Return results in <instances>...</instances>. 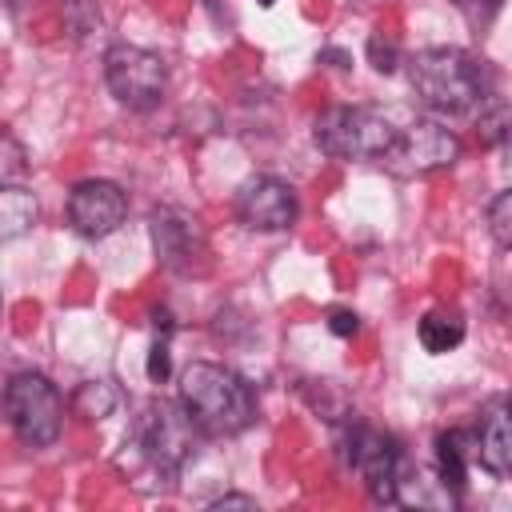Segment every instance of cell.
<instances>
[{
  "instance_id": "obj_17",
  "label": "cell",
  "mask_w": 512,
  "mask_h": 512,
  "mask_svg": "<svg viewBox=\"0 0 512 512\" xmlns=\"http://www.w3.org/2000/svg\"><path fill=\"white\" fill-rule=\"evenodd\" d=\"M112 408H116V388L104 380H88L72 392V412L84 420H104V416H112Z\"/></svg>"
},
{
  "instance_id": "obj_11",
  "label": "cell",
  "mask_w": 512,
  "mask_h": 512,
  "mask_svg": "<svg viewBox=\"0 0 512 512\" xmlns=\"http://www.w3.org/2000/svg\"><path fill=\"white\" fill-rule=\"evenodd\" d=\"M236 220L252 232H280L296 220V192L276 176H252L236 188Z\"/></svg>"
},
{
  "instance_id": "obj_8",
  "label": "cell",
  "mask_w": 512,
  "mask_h": 512,
  "mask_svg": "<svg viewBox=\"0 0 512 512\" xmlns=\"http://www.w3.org/2000/svg\"><path fill=\"white\" fill-rule=\"evenodd\" d=\"M148 228H152V248H156V260L176 272V276H204L208 272V236L200 228L196 216H188L184 208H152L148 216Z\"/></svg>"
},
{
  "instance_id": "obj_4",
  "label": "cell",
  "mask_w": 512,
  "mask_h": 512,
  "mask_svg": "<svg viewBox=\"0 0 512 512\" xmlns=\"http://www.w3.org/2000/svg\"><path fill=\"white\" fill-rule=\"evenodd\" d=\"M4 416L28 448H44L60 436L64 396L44 372H16L4 388Z\"/></svg>"
},
{
  "instance_id": "obj_24",
  "label": "cell",
  "mask_w": 512,
  "mask_h": 512,
  "mask_svg": "<svg viewBox=\"0 0 512 512\" xmlns=\"http://www.w3.org/2000/svg\"><path fill=\"white\" fill-rule=\"evenodd\" d=\"M24 168H28V164H24V148H20V140H16L12 132H4V156H0L4 184H16V176H20Z\"/></svg>"
},
{
  "instance_id": "obj_22",
  "label": "cell",
  "mask_w": 512,
  "mask_h": 512,
  "mask_svg": "<svg viewBox=\"0 0 512 512\" xmlns=\"http://www.w3.org/2000/svg\"><path fill=\"white\" fill-rule=\"evenodd\" d=\"M168 372H172V348H168V332H164V336H156L152 348H148V380H152V384H164Z\"/></svg>"
},
{
  "instance_id": "obj_13",
  "label": "cell",
  "mask_w": 512,
  "mask_h": 512,
  "mask_svg": "<svg viewBox=\"0 0 512 512\" xmlns=\"http://www.w3.org/2000/svg\"><path fill=\"white\" fill-rule=\"evenodd\" d=\"M396 504H404V508H456L460 504V492L440 476V472H424V468H416L412 460L404 464V472H400V480H396Z\"/></svg>"
},
{
  "instance_id": "obj_5",
  "label": "cell",
  "mask_w": 512,
  "mask_h": 512,
  "mask_svg": "<svg viewBox=\"0 0 512 512\" xmlns=\"http://www.w3.org/2000/svg\"><path fill=\"white\" fill-rule=\"evenodd\" d=\"M104 84L116 96V104L132 112H148L168 92V68L156 52L140 44H112L104 52Z\"/></svg>"
},
{
  "instance_id": "obj_7",
  "label": "cell",
  "mask_w": 512,
  "mask_h": 512,
  "mask_svg": "<svg viewBox=\"0 0 512 512\" xmlns=\"http://www.w3.org/2000/svg\"><path fill=\"white\" fill-rule=\"evenodd\" d=\"M344 460L356 468V476L364 480V488L376 504H396V480L408 464L396 436H388L372 424H352L344 436Z\"/></svg>"
},
{
  "instance_id": "obj_27",
  "label": "cell",
  "mask_w": 512,
  "mask_h": 512,
  "mask_svg": "<svg viewBox=\"0 0 512 512\" xmlns=\"http://www.w3.org/2000/svg\"><path fill=\"white\" fill-rule=\"evenodd\" d=\"M320 60H336V68H348V56H344V52H336V48H324V52H320Z\"/></svg>"
},
{
  "instance_id": "obj_18",
  "label": "cell",
  "mask_w": 512,
  "mask_h": 512,
  "mask_svg": "<svg viewBox=\"0 0 512 512\" xmlns=\"http://www.w3.org/2000/svg\"><path fill=\"white\" fill-rule=\"evenodd\" d=\"M476 132H480V144H488V148L508 144L512 140V104H496V108L480 112Z\"/></svg>"
},
{
  "instance_id": "obj_19",
  "label": "cell",
  "mask_w": 512,
  "mask_h": 512,
  "mask_svg": "<svg viewBox=\"0 0 512 512\" xmlns=\"http://www.w3.org/2000/svg\"><path fill=\"white\" fill-rule=\"evenodd\" d=\"M60 12L72 36H88L100 28V0H60Z\"/></svg>"
},
{
  "instance_id": "obj_2",
  "label": "cell",
  "mask_w": 512,
  "mask_h": 512,
  "mask_svg": "<svg viewBox=\"0 0 512 512\" xmlns=\"http://www.w3.org/2000/svg\"><path fill=\"white\" fill-rule=\"evenodd\" d=\"M180 404L204 436H236L256 420V392L224 364L196 360L180 372Z\"/></svg>"
},
{
  "instance_id": "obj_28",
  "label": "cell",
  "mask_w": 512,
  "mask_h": 512,
  "mask_svg": "<svg viewBox=\"0 0 512 512\" xmlns=\"http://www.w3.org/2000/svg\"><path fill=\"white\" fill-rule=\"evenodd\" d=\"M256 4H264V8H268V4H276V0H256Z\"/></svg>"
},
{
  "instance_id": "obj_23",
  "label": "cell",
  "mask_w": 512,
  "mask_h": 512,
  "mask_svg": "<svg viewBox=\"0 0 512 512\" xmlns=\"http://www.w3.org/2000/svg\"><path fill=\"white\" fill-rule=\"evenodd\" d=\"M368 60H372V68L376 72H396V64H400V52H396V44L392 40H384V36H372L368 40Z\"/></svg>"
},
{
  "instance_id": "obj_26",
  "label": "cell",
  "mask_w": 512,
  "mask_h": 512,
  "mask_svg": "<svg viewBox=\"0 0 512 512\" xmlns=\"http://www.w3.org/2000/svg\"><path fill=\"white\" fill-rule=\"evenodd\" d=\"M208 508H248V512H256V500H252V496H220V500H212Z\"/></svg>"
},
{
  "instance_id": "obj_21",
  "label": "cell",
  "mask_w": 512,
  "mask_h": 512,
  "mask_svg": "<svg viewBox=\"0 0 512 512\" xmlns=\"http://www.w3.org/2000/svg\"><path fill=\"white\" fill-rule=\"evenodd\" d=\"M452 4H456V12L468 20V28L484 32V28L496 20V12H500L504 0H452Z\"/></svg>"
},
{
  "instance_id": "obj_20",
  "label": "cell",
  "mask_w": 512,
  "mask_h": 512,
  "mask_svg": "<svg viewBox=\"0 0 512 512\" xmlns=\"http://www.w3.org/2000/svg\"><path fill=\"white\" fill-rule=\"evenodd\" d=\"M488 232L500 248H512V188L488 204Z\"/></svg>"
},
{
  "instance_id": "obj_12",
  "label": "cell",
  "mask_w": 512,
  "mask_h": 512,
  "mask_svg": "<svg viewBox=\"0 0 512 512\" xmlns=\"http://www.w3.org/2000/svg\"><path fill=\"white\" fill-rule=\"evenodd\" d=\"M476 460L492 476H512V400L496 396L476 420Z\"/></svg>"
},
{
  "instance_id": "obj_6",
  "label": "cell",
  "mask_w": 512,
  "mask_h": 512,
  "mask_svg": "<svg viewBox=\"0 0 512 512\" xmlns=\"http://www.w3.org/2000/svg\"><path fill=\"white\" fill-rule=\"evenodd\" d=\"M136 436H140V448L152 460V468L164 476H176L192 460L196 436H204V432L196 428V420L188 416V408L180 400H152L140 416Z\"/></svg>"
},
{
  "instance_id": "obj_25",
  "label": "cell",
  "mask_w": 512,
  "mask_h": 512,
  "mask_svg": "<svg viewBox=\"0 0 512 512\" xmlns=\"http://www.w3.org/2000/svg\"><path fill=\"white\" fill-rule=\"evenodd\" d=\"M328 328H332L336 336H344V340H348V336H356V332H360V316H356L352 308H332V312H328Z\"/></svg>"
},
{
  "instance_id": "obj_14",
  "label": "cell",
  "mask_w": 512,
  "mask_h": 512,
  "mask_svg": "<svg viewBox=\"0 0 512 512\" xmlns=\"http://www.w3.org/2000/svg\"><path fill=\"white\" fill-rule=\"evenodd\" d=\"M472 456H476V436H468L460 428H448L436 436V472L456 492H464V484H468V460Z\"/></svg>"
},
{
  "instance_id": "obj_15",
  "label": "cell",
  "mask_w": 512,
  "mask_h": 512,
  "mask_svg": "<svg viewBox=\"0 0 512 512\" xmlns=\"http://www.w3.org/2000/svg\"><path fill=\"white\" fill-rule=\"evenodd\" d=\"M40 208H36V196L20 184H4L0 188V240H16L24 236L32 224H36Z\"/></svg>"
},
{
  "instance_id": "obj_3",
  "label": "cell",
  "mask_w": 512,
  "mask_h": 512,
  "mask_svg": "<svg viewBox=\"0 0 512 512\" xmlns=\"http://www.w3.org/2000/svg\"><path fill=\"white\" fill-rule=\"evenodd\" d=\"M396 132L400 128H392L388 116H380L372 108H356V104L324 108L312 124L320 152H328L336 160H380L396 144Z\"/></svg>"
},
{
  "instance_id": "obj_1",
  "label": "cell",
  "mask_w": 512,
  "mask_h": 512,
  "mask_svg": "<svg viewBox=\"0 0 512 512\" xmlns=\"http://www.w3.org/2000/svg\"><path fill=\"white\" fill-rule=\"evenodd\" d=\"M408 84H412L416 100L440 116H468L492 92V76H488L484 60H476L464 48L416 52L408 60Z\"/></svg>"
},
{
  "instance_id": "obj_9",
  "label": "cell",
  "mask_w": 512,
  "mask_h": 512,
  "mask_svg": "<svg viewBox=\"0 0 512 512\" xmlns=\"http://www.w3.org/2000/svg\"><path fill=\"white\" fill-rule=\"evenodd\" d=\"M460 156V136L444 128L440 120H412L396 132V144L380 156V164L392 176H424L436 168H448Z\"/></svg>"
},
{
  "instance_id": "obj_10",
  "label": "cell",
  "mask_w": 512,
  "mask_h": 512,
  "mask_svg": "<svg viewBox=\"0 0 512 512\" xmlns=\"http://www.w3.org/2000/svg\"><path fill=\"white\" fill-rule=\"evenodd\" d=\"M128 216V196L112 180H80L68 196V224L84 240H104L112 236Z\"/></svg>"
},
{
  "instance_id": "obj_16",
  "label": "cell",
  "mask_w": 512,
  "mask_h": 512,
  "mask_svg": "<svg viewBox=\"0 0 512 512\" xmlns=\"http://www.w3.org/2000/svg\"><path fill=\"white\" fill-rule=\"evenodd\" d=\"M416 336H420L424 352L440 356V352H452V348L464 340V320H460V316H452V312H428V316L420 320Z\"/></svg>"
}]
</instances>
